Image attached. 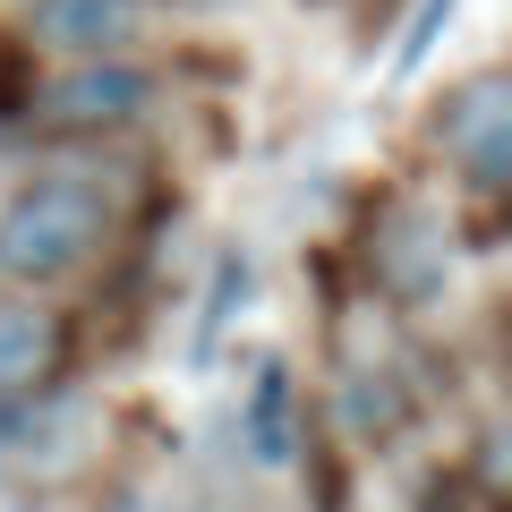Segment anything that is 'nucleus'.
Masks as SVG:
<instances>
[{
	"label": "nucleus",
	"mask_w": 512,
	"mask_h": 512,
	"mask_svg": "<svg viewBox=\"0 0 512 512\" xmlns=\"http://www.w3.org/2000/svg\"><path fill=\"white\" fill-rule=\"evenodd\" d=\"M103 239V188L86 180H35L26 197L0 205V274L9 282H52Z\"/></svg>",
	"instance_id": "obj_1"
},
{
	"label": "nucleus",
	"mask_w": 512,
	"mask_h": 512,
	"mask_svg": "<svg viewBox=\"0 0 512 512\" xmlns=\"http://www.w3.org/2000/svg\"><path fill=\"white\" fill-rule=\"evenodd\" d=\"M146 94H154L146 69H128V60H103V52H94L86 69H69V77L35 103V120H43V128H120V120H137V111H146Z\"/></svg>",
	"instance_id": "obj_2"
},
{
	"label": "nucleus",
	"mask_w": 512,
	"mask_h": 512,
	"mask_svg": "<svg viewBox=\"0 0 512 512\" xmlns=\"http://www.w3.org/2000/svg\"><path fill=\"white\" fill-rule=\"evenodd\" d=\"M367 256H376V282H384L393 299H410V308L436 299L444 274H453V239H444L419 205H393V214L376 222V239H367Z\"/></svg>",
	"instance_id": "obj_3"
},
{
	"label": "nucleus",
	"mask_w": 512,
	"mask_h": 512,
	"mask_svg": "<svg viewBox=\"0 0 512 512\" xmlns=\"http://www.w3.org/2000/svg\"><path fill=\"white\" fill-rule=\"evenodd\" d=\"M444 146L461 154L470 188H487V197L512 180V86L504 77H478V86L444 111Z\"/></svg>",
	"instance_id": "obj_4"
},
{
	"label": "nucleus",
	"mask_w": 512,
	"mask_h": 512,
	"mask_svg": "<svg viewBox=\"0 0 512 512\" xmlns=\"http://www.w3.org/2000/svg\"><path fill=\"white\" fill-rule=\"evenodd\" d=\"M60 359V325L35 308V299H0V402L9 393H35Z\"/></svg>",
	"instance_id": "obj_5"
},
{
	"label": "nucleus",
	"mask_w": 512,
	"mask_h": 512,
	"mask_svg": "<svg viewBox=\"0 0 512 512\" xmlns=\"http://www.w3.org/2000/svg\"><path fill=\"white\" fill-rule=\"evenodd\" d=\"M137 26V9L128 0H43V18H35V35L52 43V52H111V43Z\"/></svg>",
	"instance_id": "obj_6"
},
{
	"label": "nucleus",
	"mask_w": 512,
	"mask_h": 512,
	"mask_svg": "<svg viewBox=\"0 0 512 512\" xmlns=\"http://www.w3.org/2000/svg\"><path fill=\"white\" fill-rule=\"evenodd\" d=\"M248 453L265 461V470H282V461L299 453V419H291V367L265 359L248 384Z\"/></svg>",
	"instance_id": "obj_7"
},
{
	"label": "nucleus",
	"mask_w": 512,
	"mask_h": 512,
	"mask_svg": "<svg viewBox=\"0 0 512 512\" xmlns=\"http://www.w3.org/2000/svg\"><path fill=\"white\" fill-rule=\"evenodd\" d=\"M86 419H94L86 393H52V402H35V410H0V444H9V453H35V461H60Z\"/></svg>",
	"instance_id": "obj_8"
},
{
	"label": "nucleus",
	"mask_w": 512,
	"mask_h": 512,
	"mask_svg": "<svg viewBox=\"0 0 512 512\" xmlns=\"http://www.w3.org/2000/svg\"><path fill=\"white\" fill-rule=\"evenodd\" d=\"M231 308H248V256H222V265H214V299H205V333H197V359H214V333L231 325Z\"/></svg>",
	"instance_id": "obj_9"
},
{
	"label": "nucleus",
	"mask_w": 512,
	"mask_h": 512,
	"mask_svg": "<svg viewBox=\"0 0 512 512\" xmlns=\"http://www.w3.org/2000/svg\"><path fill=\"white\" fill-rule=\"evenodd\" d=\"M444 18H453V0H419V18H410V43H402V60H393V77H410L427 60V43L444 35Z\"/></svg>",
	"instance_id": "obj_10"
}]
</instances>
